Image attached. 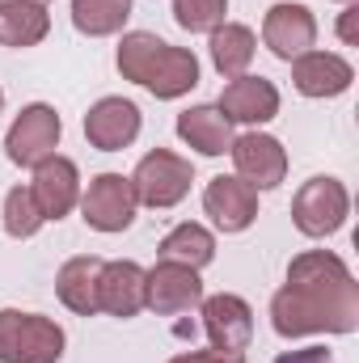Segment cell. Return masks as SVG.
<instances>
[{
	"mask_svg": "<svg viewBox=\"0 0 359 363\" xmlns=\"http://www.w3.org/2000/svg\"><path fill=\"white\" fill-rule=\"evenodd\" d=\"M270 321L283 338L300 334H351L359 325V283L330 250L292 258L287 287L270 300Z\"/></svg>",
	"mask_w": 359,
	"mask_h": 363,
	"instance_id": "obj_1",
	"label": "cell"
},
{
	"mask_svg": "<svg viewBox=\"0 0 359 363\" xmlns=\"http://www.w3.org/2000/svg\"><path fill=\"white\" fill-rule=\"evenodd\" d=\"M118 72L136 85L153 93V97H182L199 85V60L186 47H170L157 34H123L118 43Z\"/></svg>",
	"mask_w": 359,
	"mask_h": 363,
	"instance_id": "obj_2",
	"label": "cell"
},
{
	"mask_svg": "<svg viewBox=\"0 0 359 363\" xmlns=\"http://www.w3.org/2000/svg\"><path fill=\"white\" fill-rule=\"evenodd\" d=\"M64 330L38 313H0V363H60Z\"/></svg>",
	"mask_w": 359,
	"mask_h": 363,
	"instance_id": "obj_3",
	"label": "cell"
},
{
	"mask_svg": "<svg viewBox=\"0 0 359 363\" xmlns=\"http://www.w3.org/2000/svg\"><path fill=\"white\" fill-rule=\"evenodd\" d=\"M347 211H351V199H347V186L338 178H309L292 199V220L304 237L338 233Z\"/></svg>",
	"mask_w": 359,
	"mask_h": 363,
	"instance_id": "obj_4",
	"label": "cell"
},
{
	"mask_svg": "<svg viewBox=\"0 0 359 363\" xmlns=\"http://www.w3.org/2000/svg\"><path fill=\"white\" fill-rule=\"evenodd\" d=\"M60 131H64L60 114H55L51 106L34 101V106H26V110L13 118V127H9V135H4V152H9L13 165H30V169H34L38 161L55 157Z\"/></svg>",
	"mask_w": 359,
	"mask_h": 363,
	"instance_id": "obj_5",
	"label": "cell"
},
{
	"mask_svg": "<svg viewBox=\"0 0 359 363\" xmlns=\"http://www.w3.org/2000/svg\"><path fill=\"white\" fill-rule=\"evenodd\" d=\"M190 178H194V169H190L186 157L170 152V148H157V152H148L136 165L131 186H136V199L140 203H148V207H174V203L186 199Z\"/></svg>",
	"mask_w": 359,
	"mask_h": 363,
	"instance_id": "obj_6",
	"label": "cell"
},
{
	"mask_svg": "<svg viewBox=\"0 0 359 363\" xmlns=\"http://www.w3.org/2000/svg\"><path fill=\"white\" fill-rule=\"evenodd\" d=\"M136 186L123 174H97L89 182V190L81 194V211H85V224L97 233H123L131 220H136Z\"/></svg>",
	"mask_w": 359,
	"mask_h": 363,
	"instance_id": "obj_7",
	"label": "cell"
},
{
	"mask_svg": "<svg viewBox=\"0 0 359 363\" xmlns=\"http://www.w3.org/2000/svg\"><path fill=\"white\" fill-rule=\"evenodd\" d=\"M203 330L211 338V351H224V355H241L254 338V313L241 296H207L203 300Z\"/></svg>",
	"mask_w": 359,
	"mask_h": 363,
	"instance_id": "obj_8",
	"label": "cell"
},
{
	"mask_svg": "<svg viewBox=\"0 0 359 363\" xmlns=\"http://www.w3.org/2000/svg\"><path fill=\"white\" fill-rule=\"evenodd\" d=\"M203 304V283H199V271L186 267V262H161L148 271V283H144V308L161 313V317H174V313H186Z\"/></svg>",
	"mask_w": 359,
	"mask_h": 363,
	"instance_id": "obj_9",
	"label": "cell"
},
{
	"mask_svg": "<svg viewBox=\"0 0 359 363\" xmlns=\"http://www.w3.org/2000/svg\"><path fill=\"white\" fill-rule=\"evenodd\" d=\"M233 152V165H237V178H245L254 190H270L287 178V152L275 135H263V131H250L241 140L228 144Z\"/></svg>",
	"mask_w": 359,
	"mask_h": 363,
	"instance_id": "obj_10",
	"label": "cell"
},
{
	"mask_svg": "<svg viewBox=\"0 0 359 363\" xmlns=\"http://www.w3.org/2000/svg\"><path fill=\"white\" fill-rule=\"evenodd\" d=\"M203 207L207 216L216 220V228L224 233H241L258 220V190L245 178H211L207 190H203Z\"/></svg>",
	"mask_w": 359,
	"mask_h": 363,
	"instance_id": "obj_11",
	"label": "cell"
},
{
	"mask_svg": "<svg viewBox=\"0 0 359 363\" xmlns=\"http://www.w3.org/2000/svg\"><path fill=\"white\" fill-rule=\"evenodd\" d=\"M30 190H34L43 216L47 220H60V216H68L81 203V174H77V165L68 157H47V161L34 165Z\"/></svg>",
	"mask_w": 359,
	"mask_h": 363,
	"instance_id": "obj_12",
	"label": "cell"
},
{
	"mask_svg": "<svg viewBox=\"0 0 359 363\" xmlns=\"http://www.w3.org/2000/svg\"><path fill=\"white\" fill-rule=\"evenodd\" d=\"M85 135H89L93 148H101V152L127 148L140 135V110H136V101H127V97H101L85 114Z\"/></svg>",
	"mask_w": 359,
	"mask_h": 363,
	"instance_id": "obj_13",
	"label": "cell"
},
{
	"mask_svg": "<svg viewBox=\"0 0 359 363\" xmlns=\"http://www.w3.org/2000/svg\"><path fill=\"white\" fill-rule=\"evenodd\" d=\"M292 81L304 97H338V93L351 89L355 81V68L343 60V55H330V51H304L292 60Z\"/></svg>",
	"mask_w": 359,
	"mask_h": 363,
	"instance_id": "obj_14",
	"label": "cell"
},
{
	"mask_svg": "<svg viewBox=\"0 0 359 363\" xmlns=\"http://www.w3.org/2000/svg\"><path fill=\"white\" fill-rule=\"evenodd\" d=\"M144 283H148V271L136 262H101L97 308L110 317H136L144 308Z\"/></svg>",
	"mask_w": 359,
	"mask_h": 363,
	"instance_id": "obj_15",
	"label": "cell"
},
{
	"mask_svg": "<svg viewBox=\"0 0 359 363\" xmlns=\"http://www.w3.org/2000/svg\"><path fill=\"white\" fill-rule=\"evenodd\" d=\"M263 38L279 60H296L317 43V21L304 4H275L263 21Z\"/></svg>",
	"mask_w": 359,
	"mask_h": 363,
	"instance_id": "obj_16",
	"label": "cell"
},
{
	"mask_svg": "<svg viewBox=\"0 0 359 363\" xmlns=\"http://www.w3.org/2000/svg\"><path fill=\"white\" fill-rule=\"evenodd\" d=\"M216 110L228 123H267V118L279 114V93L263 77H233L220 93Z\"/></svg>",
	"mask_w": 359,
	"mask_h": 363,
	"instance_id": "obj_17",
	"label": "cell"
},
{
	"mask_svg": "<svg viewBox=\"0 0 359 363\" xmlns=\"http://www.w3.org/2000/svg\"><path fill=\"white\" fill-rule=\"evenodd\" d=\"M178 135L203 157H220L233 144V123L216 106H190L178 114Z\"/></svg>",
	"mask_w": 359,
	"mask_h": 363,
	"instance_id": "obj_18",
	"label": "cell"
},
{
	"mask_svg": "<svg viewBox=\"0 0 359 363\" xmlns=\"http://www.w3.org/2000/svg\"><path fill=\"white\" fill-rule=\"evenodd\" d=\"M51 30L47 4L34 0H0V47H38Z\"/></svg>",
	"mask_w": 359,
	"mask_h": 363,
	"instance_id": "obj_19",
	"label": "cell"
},
{
	"mask_svg": "<svg viewBox=\"0 0 359 363\" xmlns=\"http://www.w3.org/2000/svg\"><path fill=\"white\" fill-rule=\"evenodd\" d=\"M97 274H101V258H89V254L68 258V262L60 267L55 291H60V300H64L72 313H81V317H93V313H97Z\"/></svg>",
	"mask_w": 359,
	"mask_h": 363,
	"instance_id": "obj_20",
	"label": "cell"
},
{
	"mask_svg": "<svg viewBox=\"0 0 359 363\" xmlns=\"http://www.w3.org/2000/svg\"><path fill=\"white\" fill-rule=\"evenodd\" d=\"M254 30L250 26H237V21H220L211 30V64L224 72V77H245L250 60H254Z\"/></svg>",
	"mask_w": 359,
	"mask_h": 363,
	"instance_id": "obj_21",
	"label": "cell"
},
{
	"mask_svg": "<svg viewBox=\"0 0 359 363\" xmlns=\"http://www.w3.org/2000/svg\"><path fill=\"white\" fill-rule=\"evenodd\" d=\"M131 17V0H72V26L89 38L118 34Z\"/></svg>",
	"mask_w": 359,
	"mask_h": 363,
	"instance_id": "obj_22",
	"label": "cell"
},
{
	"mask_svg": "<svg viewBox=\"0 0 359 363\" xmlns=\"http://www.w3.org/2000/svg\"><path fill=\"white\" fill-rule=\"evenodd\" d=\"M161 258L165 262H186V267H207L216 258V241L203 224H178L174 233H165L161 241Z\"/></svg>",
	"mask_w": 359,
	"mask_h": 363,
	"instance_id": "obj_23",
	"label": "cell"
},
{
	"mask_svg": "<svg viewBox=\"0 0 359 363\" xmlns=\"http://www.w3.org/2000/svg\"><path fill=\"white\" fill-rule=\"evenodd\" d=\"M43 224H47V216H43L34 190H30V186H13V190L4 194V233L17 237V241H26V237H34Z\"/></svg>",
	"mask_w": 359,
	"mask_h": 363,
	"instance_id": "obj_24",
	"label": "cell"
},
{
	"mask_svg": "<svg viewBox=\"0 0 359 363\" xmlns=\"http://www.w3.org/2000/svg\"><path fill=\"white\" fill-rule=\"evenodd\" d=\"M228 13V0H174V17L190 34H211Z\"/></svg>",
	"mask_w": 359,
	"mask_h": 363,
	"instance_id": "obj_25",
	"label": "cell"
},
{
	"mask_svg": "<svg viewBox=\"0 0 359 363\" xmlns=\"http://www.w3.org/2000/svg\"><path fill=\"white\" fill-rule=\"evenodd\" d=\"M275 363H334V355H330L326 347H304V351H287V355H279Z\"/></svg>",
	"mask_w": 359,
	"mask_h": 363,
	"instance_id": "obj_26",
	"label": "cell"
},
{
	"mask_svg": "<svg viewBox=\"0 0 359 363\" xmlns=\"http://www.w3.org/2000/svg\"><path fill=\"white\" fill-rule=\"evenodd\" d=\"M170 363H241V355H224V351H190V355H178Z\"/></svg>",
	"mask_w": 359,
	"mask_h": 363,
	"instance_id": "obj_27",
	"label": "cell"
},
{
	"mask_svg": "<svg viewBox=\"0 0 359 363\" xmlns=\"http://www.w3.org/2000/svg\"><path fill=\"white\" fill-rule=\"evenodd\" d=\"M338 34H343V43H355V38H359V9H355V4L343 13V21H338Z\"/></svg>",
	"mask_w": 359,
	"mask_h": 363,
	"instance_id": "obj_28",
	"label": "cell"
},
{
	"mask_svg": "<svg viewBox=\"0 0 359 363\" xmlns=\"http://www.w3.org/2000/svg\"><path fill=\"white\" fill-rule=\"evenodd\" d=\"M0 106H4V89H0Z\"/></svg>",
	"mask_w": 359,
	"mask_h": 363,
	"instance_id": "obj_29",
	"label": "cell"
},
{
	"mask_svg": "<svg viewBox=\"0 0 359 363\" xmlns=\"http://www.w3.org/2000/svg\"><path fill=\"white\" fill-rule=\"evenodd\" d=\"M34 4H47V0H34Z\"/></svg>",
	"mask_w": 359,
	"mask_h": 363,
	"instance_id": "obj_30",
	"label": "cell"
},
{
	"mask_svg": "<svg viewBox=\"0 0 359 363\" xmlns=\"http://www.w3.org/2000/svg\"><path fill=\"white\" fill-rule=\"evenodd\" d=\"M343 4H351V0H343Z\"/></svg>",
	"mask_w": 359,
	"mask_h": 363,
	"instance_id": "obj_31",
	"label": "cell"
}]
</instances>
